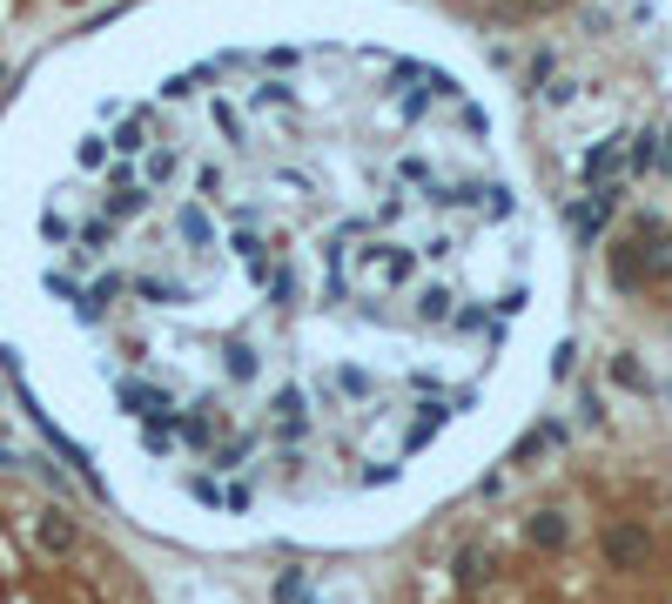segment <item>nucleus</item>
<instances>
[{
  "instance_id": "1",
  "label": "nucleus",
  "mask_w": 672,
  "mask_h": 604,
  "mask_svg": "<svg viewBox=\"0 0 672 604\" xmlns=\"http://www.w3.org/2000/svg\"><path fill=\"white\" fill-rule=\"evenodd\" d=\"M652 531L646 523H632V517H619V523H606L599 531V557H606V571H646L652 564Z\"/></svg>"
},
{
  "instance_id": "2",
  "label": "nucleus",
  "mask_w": 672,
  "mask_h": 604,
  "mask_svg": "<svg viewBox=\"0 0 672 604\" xmlns=\"http://www.w3.org/2000/svg\"><path fill=\"white\" fill-rule=\"evenodd\" d=\"M606 275H612L619 296H646V282H652V269H646V242H639V235L606 242Z\"/></svg>"
},
{
  "instance_id": "3",
  "label": "nucleus",
  "mask_w": 672,
  "mask_h": 604,
  "mask_svg": "<svg viewBox=\"0 0 672 604\" xmlns=\"http://www.w3.org/2000/svg\"><path fill=\"white\" fill-rule=\"evenodd\" d=\"M34 544H41L48 557H74V551H82V523H74V510L48 504L41 517H34Z\"/></svg>"
},
{
  "instance_id": "4",
  "label": "nucleus",
  "mask_w": 672,
  "mask_h": 604,
  "mask_svg": "<svg viewBox=\"0 0 672 604\" xmlns=\"http://www.w3.org/2000/svg\"><path fill=\"white\" fill-rule=\"evenodd\" d=\"M269 417H276V436H283V443H303V423H309L303 390H296V383H283V390L269 396Z\"/></svg>"
},
{
  "instance_id": "5",
  "label": "nucleus",
  "mask_w": 672,
  "mask_h": 604,
  "mask_svg": "<svg viewBox=\"0 0 672 604\" xmlns=\"http://www.w3.org/2000/svg\"><path fill=\"white\" fill-rule=\"evenodd\" d=\"M114 396H122V410H129V417H142V423H148V417H169V410H175V403H169L162 390H148V383H122Z\"/></svg>"
},
{
  "instance_id": "6",
  "label": "nucleus",
  "mask_w": 672,
  "mask_h": 604,
  "mask_svg": "<svg viewBox=\"0 0 672 604\" xmlns=\"http://www.w3.org/2000/svg\"><path fill=\"white\" fill-rule=\"evenodd\" d=\"M525 538H532L538 551H565V538H572V523H565V510H532V523H525Z\"/></svg>"
},
{
  "instance_id": "7",
  "label": "nucleus",
  "mask_w": 672,
  "mask_h": 604,
  "mask_svg": "<svg viewBox=\"0 0 672 604\" xmlns=\"http://www.w3.org/2000/svg\"><path fill=\"white\" fill-rule=\"evenodd\" d=\"M551 443H565V423H538V430H525L518 443H511V464H532V457H545Z\"/></svg>"
},
{
  "instance_id": "8",
  "label": "nucleus",
  "mask_w": 672,
  "mask_h": 604,
  "mask_svg": "<svg viewBox=\"0 0 672 604\" xmlns=\"http://www.w3.org/2000/svg\"><path fill=\"white\" fill-rule=\"evenodd\" d=\"M451 316H457L451 282H430V289H417V322H451Z\"/></svg>"
},
{
  "instance_id": "9",
  "label": "nucleus",
  "mask_w": 672,
  "mask_h": 604,
  "mask_svg": "<svg viewBox=\"0 0 672 604\" xmlns=\"http://www.w3.org/2000/svg\"><path fill=\"white\" fill-rule=\"evenodd\" d=\"M485 578H491V551H485V544H464V551H457V584L478 591Z\"/></svg>"
},
{
  "instance_id": "10",
  "label": "nucleus",
  "mask_w": 672,
  "mask_h": 604,
  "mask_svg": "<svg viewBox=\"0 0 672 604\" xmlns=\"http://www.w3.org/2000/svg\"><path fill=\"white\" fill-rule=\"evenodd\" d=\"M269 303H276V309H296V303H303V275H296L290 262H276V275H269Z\"/></svg>"
},
{
  "instance_id": "11",
  "label": "nucleus",
  "mask_w": 672,
  "mask_h": 604,
  "mask_svg": "<svg viewBox=\"0 0 672 604\" xmlns=\"http://www.w3.org/2000/svg\"><path fill=\"white\" fill-rule=\"evenodd\" d=\"M444 417H451L444 403H417V423H411V436H404V451H424V443L438 436V423H444Z\"/></svg>"
},
{
  "instance_id": "12",
  "label": "nucleus",
  "mask_w": 672,
  "mask_h": 604,
  "mask_svg": "<svg viewBox=\"0 0 672 604\" xmlns=\"http://www.w3.org/2000/svg\"><path fill=\"white\" fill-rule=\"evenodd\" d=\"M222 370H229V383H249L262 362H256V349H249V343H229V349H222Z\"/></svg>"
},
{
  "instance_id": "13",
  "label": "nucleus",
  "mask_w": 672,
  "mask_h": 604,
  "mask_svg": "<svg viewBox=\"0 0 672 604\" xmlns=\"http://www.w3.org/2000/svg\"><path fill=\"white\" fill-rule=\"evenodd\" d=\"M182 436L195 443V451H209V443H216V423H209V403H195V417H182Z\"/></svg>"
},
{
  "instance_id": "14",
  "label": "nucleus",
  "mask_w": 672,
  "mask_h": 604,
  "mask_svg": "<svg viewBox=\"0 0 672 604\" xmlns=\"http://www.w3.org/2000/svg\"><path fill=\"white\" fill-rule=\"evenodd\" d=\"M269 597H276V604H309V597H303V571H283V578L269 584Z\"/></svg>"
},
{
  "instance_id": "15",
  "label": "nucleus",
  "mask_w": 672,
  "mask_h": 604,
  "mask_svg": "<svg viewBox=\"0 0 672 604\" xmlns=\"http://www.w3.org/2000/svg\"><path fill=\"white\" fill-rule=\"evenodd\" d=\"M256 451V436H235V443H222V451H216V470H235V464H243Z\"/></svg>"
},
{
  "instance_id": "16",
  "label": "nucleus",
  "mask_w": 672,
  "mask_h": 604,
  "mask_svg": "<svg viewBox=\"0 0 672 604\" xmlns=\"http://www.w3.org/2000/svg\"><path fill=\"white\" fill-rule=\"evenodd\" d=\"M451 322H457V330H498V322H491V309H478V303H471V309H457Z\"/></svg>"
},
{
  "instance_id": "17",
  "label": "nucleus",
  "mask_w": 672,
  "mask_h": 604,
  "mask_svg": "<svg viewBox=\"0 0 672 604\" xmlns=\"http://www.w3.org/2000/svg\"><path fill=\"white\" fill-rule=\"evenodd\" d=\"M337 390H343V396H370L377 383H370L364 370H337Z\"/></svg>"
},
{
  "instance_id": "18",
  "label": "nucleus",
  "mask_w": 672,
  "mask_h": 604,
  "mask_svg": "<svg viewBox=\"0 0 672 604\" xmlns=\"http://www.w3.org/2000/svg\"><path fill=\"white\" fill-rule=\"evenodd\" d=\"M612 377H619L625 390H646V370H639V362H632V356H619V362H612Z\"/></svg>"
},
{
  "instance_id": "19",
  "label": "nucleus",
  "mask_w": 672,
  "mask_h": 604,
  "mask_svg": "<svg viewBox=\"0 0 672 604\" xmlns=\"http://www.w3.org/2000/svg\"><path fill=\"white\" fill-rule=\"evenodd\" d=\"M572 362H578V343H559V349H551V377L565 383V377H572Z\"/></svg>"
},
{
  "instance_id": "20",
  "label": "nucleus",
  "mask_w": 672,
  "mask_h": 604,
  "mask_svg": "<svg viewBox=\"0 0 672 604\" xmlns=\"http://www.w3.org/2000/svg\"><path fill=\"white\" fill-rule=\"evenodd\" d=\"M578 417H585V423H599V417H606V396H599V390H585V396H578Z\"/></svg>"
},
{
  "instance_id": "21",
  "label": "nucleus",
  "mask_w": 672,
  "mask_h": 604,
  "mask_svg": "<svg viewBox=\"0 0 672 604\" xmlns=\"http://www.w3.org/2000/svg\"><path fill=\"white\" fill-rule=\"evenodd\" d=\"M188 491H195V497H203V504H216V510H222V491H216V483H209V477H188Z\"/></svg>"
},
{
  "instance_id": "22",
  "label": "nucleus",
  "mask_w": 672,
  "mask_h": 604,
  "mask_svg": "<svg viewBox=\"0 0 672 604\" xmlns=\"http://www.w3.org/2000/svg\"><path fill=\"white\" fill-rule=\"evenodd\" d=\"M14 464H21V457H14V451H0V470H14Z\"/></svg>"
},
{
  "instance_id": "23",
  "label": "nucleus",
  "mask_w": 672,
  "mask_h": 604,
  "mask_svg": "<svg viewBox=\"0 0 672 604\" xmlns=\"http://www.w3.org/2000/svg\"><path fill=\"white\" fill-rule=\"evenodd\" d=\"M665 289H672V282H665Z\"/></svg>"
}]
</instances>
